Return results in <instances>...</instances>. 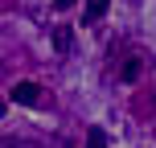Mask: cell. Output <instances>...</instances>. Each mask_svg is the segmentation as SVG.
Here are the masks:
<instances>
[{
	"label": "cell",
	"instance_id": "7",
	"mask_svg": "<svg viewBox=\"0 0 156 148\" xmlns=\"http://www.w3.org/2000/svg\"><path fill=\"white\" fill-rule=\"evenodd\" d=\"M54 4H58V8H70V4H74V0H54Z\"/></svg>",
	"mask_w": 156,
	"mask_h": 148
},
{
	"label": "cell",
	"instance_id": "3",
	"mask_svg": "<svg viewBox=\"0 0 156 148\" xmlns=\"http://www.w3.org/2000/svg\"><path fill=\"white\" fill-rule=\"evenodd\" d=\"M140 70H144V58H127L123 66H119V78H123V82H136V78H140Z\"/></svg>",
	"mask_w": 156,
	"mask_h": 148
},
{
	"label": "cell",
	"instance_id": "6",
	"mask_svg": "<svg viewBox=\"0 0 156 148\" xmlns=\"http://www.w3.org/2000/svg\"><path fill=\"white\" fill-rule=\"evenodd\" d=\"M0 148H41L37 140H21V136H8V140H0Z\"/></svg>",
	"mask_w": 156,
	"mask_h": 148
},
{
	"label": "cell",
	"instance_id": "2",
	"mask_svg": "<svg viewBox=\"0 0 156 148\" xmlns=\"http://www.w3.org/2000/svg\"><path fill=\"white\" fill-rule=\"evenodd\" d=\"M70 41H74L70 25H54V54H58V58H66V54H70Z\"/></svg>",
	"mask_w": 156,
	"mask_h": 148
},
{
	"label": "cell",
	"instance_id": "1",
	"mask_svg": "<svg viewBox=\"0 0 156 148\" xmlns=\"http://www.w3.org/2000/svg\"><path fill=\"white\" fill-rule=\"evenodd\" d=\"M8 99H12V103H25V107H37V103H41V86L37 82H16L12 91H8Z\"/></svg>",
	"mask_w": 156,
	"mask_h": 148
},
{
	"label": "cell",
	"instance_id": "4",
	"mask_svg": "<svg viewBox=\"0 0 156 148\" xmlns=\"http://www.w3.org/2000/svg\"><path fill=\"white\" fill-rule=\"evenodd\" d=\"M107 8H111V0H86V21H99Z\"/></svg>",
	"mask_w": 156,
	"mask_h": 148
},
{
	"label": "cell",
	"instance_id": "5",
	"mask_svg": "<svg viewBox=\"0 0 156 148\" xmlns=\"http://www.w3.org/2000/svg\"><path fill=\"white\" fill-rule=\"evenodd\" d=\"M86 148H107V132L103 128H90L86 132Z\"/></svg>",
	"mask_w": 156,
	"mask_h": 148
},
{
	"label": "cell",
	"instance_id": "8",
	"mask_svg": "<svg viewBox=\"0 0 156 148\" xmlns=\"http://www.w3.org/2000/svg\"><path fill=\"white\" fill-rule=\"evenodd\" d=\"M0 115H4V99H0Z\"/></svg>",
	"mask_w": 156,
	"mask_h": 148
}]
</instances>
